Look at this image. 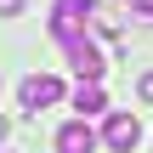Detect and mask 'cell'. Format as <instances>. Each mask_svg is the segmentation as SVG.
<instances>
[{"mask_svg":"<svg viewBox=\"0 0 153 153\" xmlns=\"http://www.w3.org/2000/svg\"><path fill=\"white\" fill-rule=\"evenodd\" d=\"M136 6H142V11H148V17H153V0H136Z\"/></svg>","mask_w":153,"mask_h":153,"instance_id":"30bf717a","label":"cell"},{"mask_svg":"<svg viewBox=\"0 0 153 153\" xmlns=\"http://www.w3.org/2000/svg\"><path fill=\"white\" fill-rule=\"evenodd\" d=\"M0 136H6V119H0Z\"/></svg>","mask_w":153,"mask_h":153,"instance_id":"8fae6325","label":"cell"},{"mask_svg":"<svg viewBox=\"0 0 153 153\" xmlns=\"http://www.w3.org/2000/svg\"><path fill=\"white\" fill-rule=\"evenodd\" d=\"M131 6H136V0H131Z\"/></svg>","mask_w":153,"mask_h":153,"instance_id":"7c38bea8","label":"cell"},{"mask_svg":"<svg viewBox=\"0 0 153 153\" xmlns=\"http://www.w3.org/2000/svg\"><path fill=\"white\" fill-rule=\"evenodd\" d=\"M17 97H23V108H28V114H40V108H51V102L62 97V79H57V74H28Z\"/></svg>","mask_w":153,"mask_h":153,"instance_id":"277c9868","label":"cell"},{"mask_svg":"<svg viewBox=\"0 0 153 153\" xmlns=\"http://www.w3.org/2000/svg\"><path fill=\"white\" fill-rule=\"evenodd\" d=\"M62 51H68V68L79 74V79H102L108 74V62H102V51L85 40V34H74V40H62Z\"/></svg>","mask_w":153,"mask_h":153,"instance_id":"7a4b0ae2","label":"cell"},{"mask_svg":"<svg viewBox=\"0 0 153 153\" xmlns=\"http://www.w3.org/2000/svg\"><path fill=\"white\" fill-rule=\"evenodd\" d=\"M136 91H142V102H153V74H142V79H136Z\"/></svg>","mask_w":153,"mask_h":153,"instance_id":"ba28073f","label":"cell"},{"mask_svg":"<svg viewBox=\"0 0 153 153\" xmlns=\"http://www.w3.org/2000/svg\"><path fill=\"white\" fill-rule=\"evenodd\" d=\"M23 11V0H0V17H17Z\"/></svg>","mask_w":153,"mask_h":153,"instance_id":"9c48e42d","label":"cell"},{"mask_svg":"<svg viewBox=\"0 0 153 153\" xmlns=\"http://www.w3.org/2000/svg\"><path fill=\"white\" fill-rule=\"evenodd\" d=\"M74 108H79V114H108L102 79H79V91H74Z\"/></svg>","mask_w":153,"mask_h":153,"instance_id":"8992f818","label":"cell"},{"mask_svg":"<svg viewBox=\"0 0 153 153\" xmlns=\"http://www.w3.org/2000/svg\"><path fill=\"white\" fill-rule=\"evenodd\" d=\"M102 142H108L114 153H136V142H142V119H136V114H108Z\"/></svg>","mask_w":153,"mask_h":153,"instance_id":"3957f363","label":"cell"},{"mask_svg":"<svg viewBox=\"0 0 153 153\" xmlns=\"http://www.w3.org/2000/svg\"><path fill=\"white\" fill-rule=\"evenodd\" d=\"M91 23H97V34H102V40H119V34H125V23H119L108 6H97V11H91Z\"/></svg>","mask_w":153,"mask_h":153,"instance_id":"52a82bcc","label":"cell"},{"mask_svg":"<svg viewBox=\"0 0 153 153\" xmlns=\"http://www.w3.org/2000/svg\"><path fill=\"white\" fill-rule=\"evenodd\" d=\"M91 0H57L51 6V34L57 40H74V34H85V23H91Z\"/></svg>","mask_w":153,"mask_h":153,"instance_id":"6da1fadb","label":"cell"},{"mask_svg":"<svg viewBox=\"0 0 153 153\" xmlns=\"http://www.w3.org/2000/svg\"><path fill=\"white\" fill-rule=\"evenodd\" d=\"M57 153H97V131H91L85 119L62 125V131H57Z\"/></svg>","mask_w":153,"mask_h":153,"instance_id":"5b68a950","label":"cell"}]
</instances>
